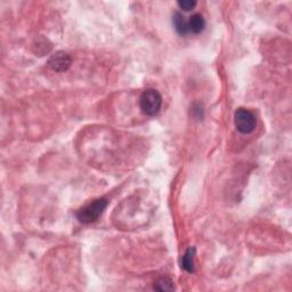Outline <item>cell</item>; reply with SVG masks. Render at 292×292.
I'll return each instance as SVG.
<instances>
[{
  "mask_svg": "<svg viewBox=\"0 0 292 292\" xmlns=\"http://www.w3.org/2000/svg\"><path fill=\"white\" fill-rule=\"evenodd\" d=\"M139 104H141L142 112L148 117H153L158 114L160 111L162 105V97L160 92L155 89H146L143 91L139 99Z\"/></svg>",
  "mask_w": 292,
  "mask_h": 292,
  "instance_id": "6da1fadb",
  "label": "cell"
},
{
  "mask_svg": "<svg viewBox=\"0 0 292 292\" xmlns=\"http://www.w3.org/2000/svg\"><path fill=\"white\" fill-rule=\"evenodd\" d=\"M106 205H108V201L105 199H97L94 200L91 203L86 204L85 207H82L80 210L77 212V217L79 221L85 224L92 223V221L97 220L103 212H104Z\"/></svg>",
  "mask_w": 292,
  "mask_h": 292,
  "instance_id": "7a4b0ae2",
  "label": "cell"
},
{
  "mask_svg": "<svg viewBox=\"0 0 292 292\" xmlns=\"http://www.w3.org/2000/svg\"><path fill=\"white\" fill-rule=\"evenodd\" d=\"M235 127L242 134H250L256 128V118L247 109H237L234 114Z\"/></svg>",
  "mask_w": 292,
  "mask_h": 292,
  "instance_id": "3957f363",
  "label": "cell"
},
{
  "mask_svg": "<svg viewBox=\"0 0 292 292\" xmlns=\"http://www.w3.org/2000/svg\"><path fill=\"white\" fill-rule=\"evenodd\" d=\"M48 64L54 71L64 72L70 68V65H71V57H70L69 54H66L64 52H57L55 53L54 55L51 56Z\"/></svg>",
  "mask_w": 292,
  "mask_h": 292,
  "instance_id": "277c9868",
  "label": "cell"
},
{
  "mask_svg": "<svg viewBox=\"0 0 292 292\" xmlns=\"http://www.w3.org/2000/svg\"><path fill=\"white\" fill-rule=\"evenodd\" d=\"M172 25L179 36H187L190 33L188 21L179 12H176L172 16Z\"/></svg>",
  "mask_w": 292,
  "mask_h": 292,
  "instance_id": "5b68a950",
  "label": "cell"
},
{
  "mask_svg": "<svg viewBox=\"0 0 292 292\" xmlns=\"http://www.w3.org/2000/svg\"><path fill=\"white\" fill-rule=\"evenodd\" d=\"M204 26H205V22L201 14L192 15L190 19H188V28H190V32L194 33V35H199V33L203 31Z\"/></svg>",
  "mask_w": 292,
  "mask_h": 292,
  "instance_id": "8992f818",
  "label": "cell"
},
{
  "mask_svg": "<svg viewBox=\"0 0 292 292\" xmlns=\"http://www.w3.org/2000/svg\"><path fill=\"white\" fill-rule=\"evenodd\" d=\"M194 256H195V249L190 248L187 249V251L185 252V255L182 258V267L188 273H193L195 271V263H194Z\"/></svg>",
  "mask_w": 292,
  "mask_h": 292,
  "instance_id": "52a82bcc",
  "label": "cell"
},
{
  "mask_svg": "<svg viewBox=\"0 0 292 292\" xmlns=\"http://www.w3.org/2000/svg\"><path fill=\"white\" fill-rule=\"evenodd\" d=\"M154 289L158 291H172L175 290L174 282L169 280L167 277H161L160 280L157 281V283L154 284Z\"/></svg>",
  "mask_w": 292,
  "mask_h": 292,
  "instance_id": "ba28073f",
  "label": "cell"
},
{
  "mask_svg": "<svg viewBox=\"0 0 292 292\" xmlns=\"http://www.w3.org/2000/svg\"><path fill=\"white\" fill-rule=\"evenodd\" d=\"M179 8L185 12H190L197 6V1H191V0H185V1H178Z\"/></svg>",
  "mask_w": 292,
  "mask_h": 292,
  "instance_id": "9c48e42d",
  "label": "cell"
}]
</instances>
